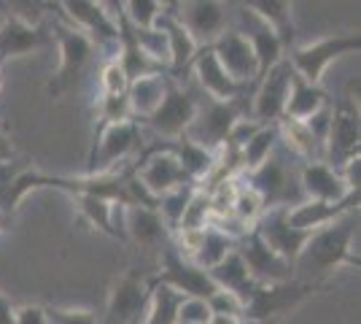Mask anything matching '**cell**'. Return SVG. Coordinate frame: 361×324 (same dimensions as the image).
I'll return each instance as SVG.
<instances>
[{"label": "cell", "mask_w": 361, "mask_h": 324, "mask_svg": "<svg viewBox=\"0 0 361 324\" xmlns=\"http://www.w3.org/2000/svg\"><path fill=\"white\" fill-rule=\"evenodd\" d=\"M49 44H54V38L51 32H46L44 25H27L14 16H6L0 25V65L41 52Z\"/></svg>", "instance_id": "cell-22"}, {"label": "cell", "mask_w": 361, "mask_h": 324, "mask_svg": "<svg viewBox=\"0 0 361 324\" xmlns=\"http://www.w3.org/2000/svg\"><path fill=\"white\" fill-rule=\"evenodd\" d=\"M170 143H173V152L178 157L183 173H186L195 184H200V186L205 184L213 176L216 165H219V155L211 152V149H205V146H200V143H195V140H189L186 136L170 140Z\"/></svg>", "instance_id": "cell-28"}, {"label": "cell", "mask_w": 361, "mask_h": 324, "mask_svg": "<svg viewBox=\"0 0 361 324\" xmlns=\"http://www.w3.org/2000/svg\"><path fill=\"white\" fill-rule=\"evenodd\" d=\"M143 146V130L137 119L124 122L97 124V133L92 140L90 165L84 173H114Z\"/></svg>", "instance_id": "cell-4"}, {"label": "cell", "mask_w": 361, "mask_h": 324, "mask_svg": "<svg viewBox=\"0 0 361 324\" xmlns=\"http://www.w3.org/2000/svg\"><path fill=\"white\" fill-rule=\"evenodd\" d=\"M14 303H11V297H6V294L0 292V324H14Z\"/></svg>", "instance_id": "cell-45"}, {"label": "cell", "mask_w": 361, "mask_h": 324, "mask_svg": "<svg viewBox=\"0 0 361 324\" xmlns=\"http://www.w3.org/2000/svg\"><path fill=\"white\" fill-rule=\"evenodd\" d=\"M318 287L313 281H300V278H288L278 284H256L243 300V316L240 319H256V322H278L283 313L302 306Z\"/></svg>", "instance_id": "cell-5"}, {"label": "cell", "mask_w": 361, "mask_h": 324, "mask_svg": "<svg viewBox=\"0 0 361 324\" xmlns=\"http://www.w3.org/2000/svg\"><path fill=\"white\" fill-rule=\"evenodd\" d=\"M97 3H100V6H103L114 19H119L121 11H124V0H97Z\"/></svg>", "instance_id": "cell-47"}, {"label": "cell", "mask_w": 361, "mask_h": 324, "mask_svg": "<svg viewBox=\"0 0 361 324\" xmlns=\"http://www.w3.org/2000/svg\"><path fill=\"white\" fill-rule=\"evenodd\" d=\"M157 28H162L167 35V49H170V76L176 78L178 73L189 71V65L195 60V54L200 52L197 41L189 35V30L180 25L173 14H165L157 19Z\"/></svg>", "instance_id": "cell-26"}, {"label": "cell", "mask_w": 361, "mask_h": 324, "mask_svg": "<svg viewBox=\"0 0 361 324\" xmlns=\"http://www.w3.org/2000/svg\"><path fill=\"white\" fill-rule=\"evenodd\" d=\"M243 181L262 198L264 211L267 208H288L294 203L305 200L300 179H297V168H291L286 160L278 155V149L259 168L243 173Z\"/></svg>", "instance_id": "cell-6"}, {"label": "cell", "mask_w": 361, "mask_h": 324, "mask_svg": "<svg viewBox=\"0 0 361 324\" xmlns=\"http://www.w3.org/2000/svg\"><path fill=\"white\" fill-rule=\"evenodd\" d=\"M192 76H195L200 92L213 97V100H240L245 95V84H238L235 78L221 68V62L216 60L211 47H202L195 54V60L189 65Z\"/></svg>", "instance_id": "cell-20"}, {"label": "cell", "mask_w": 361, "mask_h": 324, "mask_svg": "<svg viewBox=\"0 0 361 324\" xmlns=\"http://www.w3.org/2000/svg\"><path fill=\"white\" fill-rule=\"evenodd\" d=\"M97 116H100V124L135 119V116H133V111H130V100H127V92H121V95H100V97H97Z\"/></svg>", "instance_id": "cell-39"}, {"label": "cell", "mask_w": 361, "mask_h": 324, "mask_svg": "<svg viewBox=\"0 0 361 324\" xmlns=\"http://www.w3.org/2000/svg\"><path fill=\"white\" fill-rule=\"evenodd\" d=\"M361 49L359 32H337V35H324L318 41L302 44V47H288L286 60L294 68V73L310 84H321L324 73L329 71L331 62L343 60L348 54H356Z\"/></svg>", "instance_id": "cell-3"}, {"label": "cell", "mask_w": 361, "mask_h": 324, "mask_svg": "<svg viewBox=\"0 0 361 324\" xmlns=\"http://www.w3.org/2000/svg\"><path fill=\"white\" fill-rule=\"evenodd\" d=\"M180 3H183V0H159V6H162V11H165V14H176Z\"/></svg>", "instance_id": "cell-49"}, {"label": "cell", "mask_w": 361, "mask_h": 324, "mask_svg": "<svg viewBox=\"0 0 361 324\" xmlns=\"http://www.w3.org/2000/svg\"><path fill=\"white\" fill-rule=\"evenodd\" d=\"M361 146V122L359 108L350 103H340L331 114L329 136L324 143V162H329L331 168L345 165L350 157H359Z\"/></svg>", "instance_id": "cell-15"}, {"label": "cell", "mask_w": 361, "mask_h": 324, "mask_svg": "<svg viewBox=\"0 0 361 324\" xmlns=\"http://www.w3.org/2000/svg\"><path fill=\"white\" fill-rule=\"evenodd\" d=\"M14 324H49V319H46V306H35V303L16 306Z\"/></svg>", "instance_id": "cell-44"}, {"label": "cell", "mask_w": 361, "mask_h": 324, "mask_svg": "<svg viewBox=\"0 0 361 324\" xmlns=\"http://www.w3.org/2000/svg\"><path fill=\"white\" fill-rule=\"evenodd\" d=\"M0 8L6 16H14L27 25H44L46 0H0Z\"/></svg>", "instance_id": "cell-38"}, {"label": "cell", "mask_w": 361, "mask_h": 324, "mask_svg": "<svg viewBox=\"0 0 361 324\" xmlns=\"http://www.w3.org/2000/svg\"><path fill=\"white\" fill-rule=\"evenodd\" d=\"M238 3L240 8L251 11L254 16H259L262 22H267L272 30L278 32V38L283 41V47L294 44V8H291V0H232Z\"/></svg>", "instance_id": "cell-25"}, {"label": "cell", "mask_w": 361, "mask_h": 324, "mask_svg": "<svg viewBox=\"0 0 361 324\" xmlns=\"http://www.w3.org/2000/svg\"><path fill=\"white\" fill-rule=\"evenodd\" d=\"M75 203V211L78 216L94 227V230L106 232L111 238H119V230H116V203L106 200V198H94V195H71ZM121 241V238H119Z\"/></svg>", "instance_id": "cell-32"}, {"label": "cell", "mask_w": 361, "mask_h": 324, "mask_svg": "<svg viewBox=\"0 0 361 324\" xmlns=\"http://www.w3.org/2000/svg\"><path fill=\"white\" fill-rule=\"evenodd\" d=\"M173 16L189 30L197 47H211L229 28V0H183Z\"/></svg>", "instance_id": "cell-12"}, {"label": "cell", "mask_w": 361, "mask_h": 324, "mask_svg": "<svg viewBox=\"0 0 361 324\" xmlns=\"http://www.w3.org/2000/svg\"><path fill=\"white\" fill-rule=\"evenodd\" d=\"M359 208V195H350L340 203H324V200H300L286 208L288 222L300 230H318L326 227L334 219H340L343 214Z\"/></svg>", "instance_id": "cell-23"}, {"label": "cell", "mask_w": 361, "mask_h": 324, "mask_svg": "<svg viewBox=\"0 0 361 324\" xmlns=\"http://www.w3.org/2000/svg\"><path fill=\"white\" fill-rule=\"evenodd\" d=\"M11 160H16L14 143L8 140V136H6L3 127H0V162H11Z\"/></svg>", "instance_id": "cell-46"}, {"label": "cell", "mask_w": 361, "mask_h": 324, "mask_svg": "<svg viewBox=\"0 0 361 324\" xmlns=\"http://www.w3.org/2000/svg\"><path fill=\"white\" fill-rule=\"evenodd\" d=\"M197 184H183L178 189H173V192H165V195H159V203H157V211L162 216V222L167 224V230L170 235L176 232L178 227L180 216H183V208H186V203L192 198V192H195Z\"/></svg>", "instance_id": "cell-35"}, {"label": "cell", "mask_w": 361, "mask_h": 324, "mask_svg": "<svg viewBox=\"0 0 361 324\" xmlns=\"http://www.w3.org/2000/svg\"><path fill=\"white\" fill-rule=\"evenodd\" d=\"M208 324H240L238 316H226V313H213Z\"/></svg>", "instance_id": "cell-48"}, {"label": "cell", "mask_w": 361, "mask_h": 324, "mask_svg": "<svg viewBox=\"0 0 361 324\" xmlns=\"http://www.w3.org/2000/svg\"><path fill=\"white\" fill-rule=\"evenodd\" d=\"M121 16L133 28H154L157 19L162 16V6H159V0H124Z\"/></svg>", "instance_id": "cell-37"}, {"label": "cell", "mask_w": 361, "mask_h": 324, "mask_svg": "<svg viewBox=\"0 0 361 324\" xmlns=\"http://www.w3.org/2000/svg\"><path fill=\"white\" fill-rule=\"evenodd\" d=\"M356 232H359V208L334 219L326 227L313 230L310 241L302 248L300 260L294 263V270L302 268L310 276H324L340 268H359V254L353 248Z\"/></svg>", "instance_id": "cell-1"}, {"label": "cell", "mask_w": 361, "mask_h": 324, "mask_svg": "<svg viewBox=\"0 0 361 324\" xmlns=\"http://www.w3.org/2000/svg\"><path fill=\"white\" fill-rule=\"evenodd\" d=\"M3 81H6V76H3V65H0V92H3Z\"/></svg>", "instance_id": "cell-52"}, {"label": "cell", "mask_w": 361, "mask_h": 324, "mask_svg": "<svg viewBox=\"0 0 361 324\" xmlns=\"http://www.w3.org/2000/svg\"><path fill=\"white\" fill-rule=\"evenodd\" d=\"M3 19H6V14H3V8H0V25H3Z\"/></svg>", "instance_id": "cell-53"}, {"label": "cell", "mask_w": 361, "mask_h": 324, "mask_svg": "<svg viewBox=\"0 0 361 324\" xmlns=\"http://www.w3.org/2000/svg\"><path fill=\"white\" fill-rule=\"evenodd\" d=\"M127 76L121 71V65L116 60L103 62V71H100V95H121L127 92Z\"/></svg>", "instance_id": "cell-41"}, {"label": "cell", "mask_w": 361, "mask_h": 324, "mask_svg": "<svg viewBox=\"0 0 361 324\" xmlns=\"http://www.w3.org/2000/svg\"><path fill=\"white\" fill-rule=\"evenodd\" d=\"M208 273H211L213 284H216L219 289L240 294L243 300H245L248 292L256 287V281L251 278V273H248V268H245V263H243V257L238 248H235L232 254H226L219 265H213Z\"/></svg>", "instance_id": "cell-29"}, {"label": "cell", "mask_w": 361, "mask_h": 324, "mask_svg": "<svg viewBox=\"0 0 361 324\" xmlns=\"http://www.w3.org/2000/svg\"><path fill=\"white\" fill-rule=\"evenodd\" d=\"M238 251L256 284H278L294 278V265L286 263L281 254H275L254 227L238 241Z\"/></svg>", "instance_id": "cell-17"}, {"label": "cell", "mask_w": 361, "mask_h": 324, "mask_svg": "<svg viewBox=\"0 0 361 324\" xmlns=\"http://www.w3.org/2000/svg\"><path fill=\"white\" fill-rule=\"evenodd\" d=\"M278 149V122L275 124H262L251 138L245 140L238 152V173H248V170L259 168L267 157Z\"/></svg>", "instance_id": "cell-31"}, {"label": "cell", "mask_w": 361, "mask_h": 324, "mask_svg": "<svg viewBox=\"0 0 361 324\" xmlns=\"http://www.w3.org/2000/svg\"><path fill=\"white\" fill-rule=\"evenodd\" d=\"M116 230L119 238L127 241L133 238L137 246L143 248H165L170 230L162 222L157 208H143V205H121L116 203Z\"/></svg>", "instance_id": "cell-14"}, {"label": "cell", "mask_w": 361, "mask_h": 324, "mask_svg": "<svg viewBox=\"0 0 361 324\" xmlns=\"http://www.w3.org/2000/svg\"><path fill=\"white\" fill-rule=\"evenodd\" d=\"M57 6L62 11V19L68 25L78 28L81 32H87L106 60L116 57V52H119V22L108 14L97 0H57Z\"/></svg>", "instance_id": "cell-7"}, {"label": "cell", "mask_w": 361, "mask_h": 324, "mask_svg": "<svg viewBox=\"0 0 361 324\" xmlns=\"http://www.w3.org/2000/svg\"><path fill=\"white\" fill-rule=\"evenodd\" d=\"M297 179H300V189L305 200H324V203H340L359 195L350 192L343 179V173L337 168H331L324 160H313V162H302L297 168Z\"/></svg>", "instance_id": "cell-19"}, {"label": "cell", "mask_w": 361, "mask_h": 324, "mask_svg": "<svg viewBox=\"0 0 361 324\" xmlns=\"http://www.w3.org/2000/svg\"><path fill=\"white\" fill-rule=\"evenodd\" d=\"M133 28V25H130ZM133 35H135L137 47L143 49L154 62H159L170 73V49H167V35L162 28H133Z\"/></svg>", "instance_id": "cell-36"}, {"label": "cell", "mask_w": 361, "mask_h": 324, "mask_svg": "<svg viewBox=\"0 0 361 324\" xmlns=\"http://www.w3.org/2000/svg\"><path fill=\"white\" fill-rule=\"evenodd\" d=\"M213 222V211H211V195H208V189L205 186H195V192H192V198L186 203V208H183V216H180L178 230H205L208 224Z\"/></svg>", "instance_id": "cell-34"}, {"label": "cell", "mask_w": 361, "mask_h": 324, "mask_svg": "<svg viewBox=\"0 0 361 324\" xmlns=\"http://www.w3.org/2000/svg\"><path fill=\"white\" fill-rule=\"evenodd\" d=\"M135 176L137 181L149 189L151 195H165V192H173V189H178L183 184H195L183 168H180L178 157L173 149H157V152H151L140 165L135 168Z\"/></svg>", "instance_id": "cell-21"}, {"label": "cell", "mask_w": 361, "mask_h": 324, "mask_svg": "<svg viewBox=\"0 0 361 324\" xmlns=\"http://www.w3.org/2000/svg\"><path fill=\"white\" fill-rule=\"evenodd\" d=\"M254 230L262 235V241L275 251L281 254L286 263H297L302 254L305 244L310 241L313 230H300L288 222L286 208H267L264 214L259 216V222L254 224Z\"/></svg>", "instance_id": "cell-16"}, {"label": "cell", "mask_w": 361, "mask_h": 324, "mask_svg": "<svg viewBox=\"0 0 361 324\" xmlns=\"http://www.w3.org/2000/svg\"><path fill=\"white\" fill-rule=\"evenodd\" d=\"M51 38L57 44V52H60V65L57 71L49 78V95L51 97H62L71 90L78 87V81L84 78L87 68L92 65L94 54H97V47L87 32H81L78 28L68 25L65 19H54L51 25Z\"/></svg>", "instance_id": "cell-2"}, {"label": "cell", "mask_w": 361, "mask_h": 324, "mask_svg": "<svg viewBox=\"0 0 361 324\" xmlns=\"http://www.w3.org/2000/svg\"><path fill=\"white\" fill-rule=\"evenodd\" d=\"M208 300L202 297H183L178 306V324H208L211 322Z\"/></svg>", "instance_id": "cell-40"}, {"label": "cell", "mask_w": 361, "mask_h": 324, "mask_svg": "<svg viewBox=\"0 0 361 324\" xmlns=\"http://www.w3.org/2000/svg\"><path fill=\"white\" fill-rule=\"evenodd\" d=\"M240 324H275L270 319V322H256V319H240Z\"/></svg>", "instance_id": "cell-51"}, {"label": "cell", "mask_w": 361, "mask_h": 324, "mask_svg": "<svg viewBox=\"0 0 361 324\" xmlns=\"http://www.w3.org/2000/svg\"><path fill=\"white\" fill-rule=\"evenodd\" d=\"M240 116H245L240 100H213L208 95H202V97H200V106H197L195 119H192L189 130H186L183 136L219 155V152L224 149L229 130L235 127V122H238Z\"/></svg>", "instance_id": "cell-8"}, {"label": "cell", "mask_w": 361, "mask_h": 324, "mask_svg": "<svg viewBox=\"0 0 361 324\" xmlns=\"http://www.w3.org/2000/svg\"><path fill=\"white\" fill-rule=\"evenodd\" d=\"M291 76H294V68L288 65L286 57L278 65H272L264 76H259V87H256L254 100H251V119L254 122L275 124L283 119Z\"/></svg>", "instance_id": "cell-11"}, {"label": "cell", "mask_w": 361, "mask_h": 324, "mask_svg": "<svg viewBox=\"0 0 361 324\" xmlns=\"http://www.w3.org/2000/svg\"><path fill=\"white\" fill-rule=\"evenodd\" d=\"M49 324H97V313L92 308H54L46 306Z\"/></svg>", "instance_id": "cell-42"}, {"label": "cell", "mask_w": 361, "mask_h": 324, "mask_svg": "<svg viewBox=\"0 0 361 324\" xmlns=\"http://www.w3.org/2000/svg\"><path fill=\"white\" fill-rule=\"evenodd\" d=\"M6 227H8V219H6V216H3V211H0V232L6 230Z\"/></svg>", "instance_id": "cell-50"}, {"label": "cell", "mask_w": 361, "mask_h": 324, "mask_svg": "<svg viewBox=\"0 0 361 324\" xmlns=\"http://www.w3.org/2000/svg\"><path fill=\"white\" fill-rule=\"evenodd\" d=\"M170 78H173L170 73H149V76L133 78L127 84V100H130V111L135 119L143 122L159 108L167 87H170Z\"/></svg>", "instance_id": "cell-24"}, {"label": "cell", "mask_w": 361, "mask_h": 324, "mask_svg": "<svg viewBox=\"0 0 361 324\" xmlns=\"http://www.w3.org/2000/svg\"><path fill=\"white\" fill-rule=\"evenodd\" d=\"M211 49L213 54H216V60L221 62V68L238 84L251 87L254 81H259L262 73H259V60H256L254 49L245 41V35H240L235 28H226L211 44Z\"/></svg>", "instance_id": "cell-18"}, {"label": "cell", "mask_w": 361, "mask_h": 324, "mask_svg": "<svg viewBox=\"0 0 361 324\" xmlns=\"http://www.w3.org/2000/svg\"><path fill=\"white\" fill-rule=\"evenodd\" d=\"M154 281L173 287L183 297H202V300H208L219 289L205 268H200L192 260L180 257L173 246L162 248V270H159V276L154 278Z\"/></svg>", "instance_id": "cell-13"}, {"label": "cell", "mask_w": 361, "mask_h": 324, "mask_svg": "<svg viewBox=\"0 0 361 324\" xmlns=\"http://www.w3.org/2000/svg\"><path fill=\"white\" fill-rule=\"evenodd\" d=\"M324 106H329V95L321 84H310L302 76H291V90H288L286 111H283V119H310L316 111H321Z\"/></svg>", "instance_id": "cell-27"}, {"label": "cell", "mask_w": 361, "mask_h": 324, "mask_svg": "<svg viewBox=\"0 0 361 324\" xmlns=\"http://www.w3.org/2000/svg\"><path fill=\"white\" fill-rule=\"evenodd\" d=\"M54 3H57V0H54Z\"/></svg>", "instance_id": "cell-54"}, {"label": "cell", "mask_w": 361, "mask_h": 324, "mask_svg": "<svg viewBox=\"0 0 361 324\" xmlns=\"http://www.w3.org/2000/svg\"><path fill=\"white\" fill-rule=\"evenodd\" d=\"M235 248H238V238H232L229 232H224L216 224H208L200 235V244H197L195 254H192V263L211 270L213 265H219Z\"/></svg>", "instance_id": "cell-30"}, {"label": "cell", "mask_w": 361, "mask_h": 324, "mask_svg": "<svg viewBox=\"0 0 361 324\" xmlns=\"http://www.w3.org/2000/svg\"><path fill=\"white\" fill-rule=\"evenodd\" d=\"M183 300V294L176 292L173 287L151 281V297L149 308L140 324H178V306Z\"/></svg>", "instance_id": "cell-33"}, {"label": "cell", "mask_w": 361, "mask_h": 324, "mask_svg": "<svg viewBox=\"0 0 361 324\" xmlns=\"http://www.w3.org/2000/svg\"><path fill=\"white\" fill-rule=\"evenodd\" d=\"M208 308L211 313H226V316H243V297L235 292H226V289H216L208 297Z\"/></svg>", "instance_id": "cell-43"}, {"label": "cell", "mask_w": 361, "mask_h": 324, "mask_svg": "<svg viewBox=\"0 0 361 324\" xmlns=\"http://www.w3.org/2000/svg\"><path fill=\"white\" fill-rule=\"evenodd\" d=\"M151 297V281L140 276L137 270H130L121 278L114 281L108 292L106 313L97 324H140L149 308Z\"/></svg>", "instance_id": "cell-9"}, {"label": "cell", "mask_w": 361, "mask_h": 324, "mask_svg": "<svg viewBox=\"0 0 361 324\" xmlns=\"http://www.w3.org/2000/svg\"><path fill=\"white\" fill-rule=\"evenodd\" d=\"M197 106H200V97L192 90L180 87L176 78H170V87H167L159 108L143 122L149 124L151 133L159 136L162 140H176L189 130V124L197 114Z\"/></svg>", "instance_id": "cell-10"}]
</instances>
